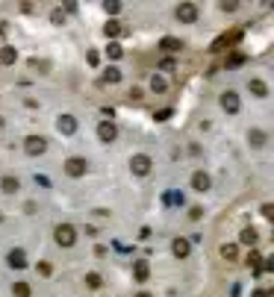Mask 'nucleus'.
I'll list each match as a JSON object with an SVG mask.
<instances>
[{"mask_svg": "<svg viewBox=\"0 0 274 297\" xmlns=\"http://www.w3.org/2000/svg\"><path fill=\"white\" fill-rule=\"evenodd\" d=\"M53 236H56V244H59V247H71V244L77 242V230H74L71 224H59Z\"/></svg>", "mask_w": 274, "mask_h": 297, "instance_id": "f257e3e1", "label": "nucleus"}, {"mask_svg": "<svg viewBox=\"0 0 274 297\" xmlns=\"http://www.w3.org/2000/svg\"><path fill=\"white\" fill-rule=\"evenodd\" d=\"M24 150H27V156H41V153L47 150V141H44L41 135H30V138L24 141Z\"/></svg>", "mask_w": 274, "mask_h": 297, "instance_id": "f03ea898", "label": "nucleus"}, {"mask_svg": "<svg viewBox=\"0 0 274 297\" xmlns=\"http://www.w3.org/2000/svg\"><path fill=\"white\" fill-rule=\"evenodd\" d=\"M151 165H153V162H151V156H145V153H136V156L130 159V168H133L136 177H145V174L151 171Z\"/></svg>", "mask_w": 274, "mask_h": 297, "instance_id": "7ed1b4c3", "label": "nucleus"}, {"mask_svg": "<svg viewBox=\"0 0 274 297\" xmlns=\"http://www.w3.org/2000/svg\"><path fill=\"white\" fill-rule=\"evenodd\" d=\"M86 171H89V162L80 159V156H71V159L65 162V174H68V177H83Z\"/></svg>", "mask_w": 274, "mask_h": 297, "instance_id": "20e7f679", "label": "nucleus"}, {"mask_svg": "<svg viewBox=\"0 0 274 297\" xmlns=\"http://www.w3.org/2000/svg\"><path fill=\"white\" fill-rule=\"evenodd\" d=\"M177 21L195 24V21H198V6H195V3H180V6H177Z\"/></svg>", "mask_w": 274, "mask_h": 297, "instance_id": "39448f33", "label": "nucleus"}, {"mask_svg": "<svg viewBox=\"0 0 274 297\" xmlns=\"http://www.w3.org/2000/svg\"><path fill=\"white\" fill-rule=\"evenodd\" d=\"M56 130H59L62 135H74V133H77V118H74V115H59Z\"/></svg>", "mask_w": 274, "mask_h": 297, "instance_id": "423d86ee", "label": "nucleus"}, {"mask_svg": "<svg viewBox=\"0 0 274 297\" xmlns=\"http://www.w3.org/2000/svg\"><path fill=\"white\" fill-rule=\"evenodd\" d=\"M221 109L230 112V115H236V112H239V94H236V91H224V94H221Z\"/></svg>", "mask_w": 274, "mask_h": 297, "instance_id": "0eeeda50", "label": "nucleus"}, {"mask_svg": "<svg viewBox=\"0 0 274 297\" xmlns=\"http://www.w3.org/2000/svg\"><path fill=\"white\" fill-rule=\"evenodd\" d=\"M189 250H192V242H189V239H183V236H180V239H174V242H171V253H174L177 259H186V256H189Z\"/></svg>", "mask_w": 274, "mask_h": 297, "instance_id": "6e6552de", "label": "nucleus"}, {"mask_svg": "<svg viewBox=\"0 0 274 297\" xmlns=\"http://www.w3.org/2000/svg\"><path fill=\"white\" fill-rule=\"evenodd\" d=\"M115 135H118V130H115V124H112V121H103V124L97 127V138H100V141H106V144H109V141H115Z\"/></svg>", "mask_w": 274, "mask_h": 297, "instance_id": "1a4fd4ad", "label": "nucleus"}, {"mask_svg": "<svg viewBox=\"0 0 274 297\" xmlns=\"http://www.w3.org/2000/svg\"><path fill=\"white\" fill-rule=\"evenodd\" d=\"M192 189H195V191H201V194H204V191H210V174L195 171V174H192Z\"/></svg>", "mask_w": 274, "mask_h": 297, "instance_id": "9d476101", "label": "nucleus"}, {"mask_svg": "<svg viewBox=\"0 0 274 297\" xmlns=\"http://www.w3.org/2000/svg\"><path fill=\"white\" fill-rule=\"evenodd\" d=\"M260 242V233L254 230V227H245L242 233H239V244H245V247H251L254 250V244Z\"/></svg>", "mask_w": 274, "mask_h": 297, "instance_id": "9b49d317", "label": "nucleus"}, {"mask_svg": "<svg viewBox=\"0 0 274 297\" xmlns=\"http://www.w3.org/2000/svg\"><path fill=\"white\" fill-rule=\"evenodd\" d=\"M148 271H151V268H148V259H136L133 274H136V280H139V283H145V280H148Z\"/></svg>", "mask_w": 274, "mask_h": 297, "instance_id": "f8f14e48", "label": "nucleus"}, {"mask_svg": "<svg viewBox=\"0 0 274 297\" xmlns=\"http://www.w3.org/2000/svg\"><path fill=\"white\" fill-rule=\"evenodd\" d=\"M263 259H266V256H260L257 250H251V253H248V265L254 268V274H257V277L263 274Z\"/></svg>", "mask_w": 274, "mask_h": 297, "instance_id": "ddd939ff", "label": "nucleus"}, {"mask_svg": "<svg viewBox=\"0 0 274 297\" xmlns=\"http://www.w3.org/2000/svg\"><path fill=\"white\" fill-rule=\"evenodd\" d=\"M0 62L3 65H15L18 62V50L15 47H0Z\"/></svg>", "mask_w": 274, "mask_h": 297, "instance_id": "4468645a", "label": "nucleus"}, {"mask_svg": "<svg viewBox=\"0 0 274 297\" xmlns=\"http://www.w3.org/2000/svg\"><path fill=\"white\" fill-rule=\"evenodd\" d=\"M159 47H162V50H168V53H174V50H180V47H183V41H180V38H171V35H165V38L159 41Z\"/></svg>", "mask_w": 274, "mask_h": 297, "instance_id": "2eb2a0df", "label": "nucleus"}, {"mask_svg": "<svg viewBox=\"0 0 274 297\" xmlns=\"http://www.w3.org/2000/svg\"><path fill=\"white\" fill-rule=\"evenodd\" d=\"M248 88H251V91H254L257 97H266V94H269V85H266L263 80H257V77H254L251 82H248Z\"/></svg>", "mask_w": 274, "mask_h": 297, "instance_id": "dca6fc26", "label": "nucleus"}, {"mask_svg": "<svg viewBox=\"0 0 274 297\" xmlns=\"http://www.w3.org/2000/svg\"><path fill=\"white\" fill-rule=\"evenodd\" d=\"M0 189H3L6 194H15V191L21 189V183H18L15 177H3V180H0Z\"/></svg>", "mask_w": 274, "mask_h": 297, "instance_id": "f3484780", "label": "nucleus"}, {"mask_svg": "<svg viewBox=\"0 0 274 297\" xmlns=\"http://www.w3.org/2000/svg\"><path fill=\"white\" fill-rule=\"evenodd\" d=\"M221 259L236 262V259H239V247H236V244H221Z\"/></svg>", "mask_w": 274, "mask_h": 297, "instance_id": "a211bd4d", "label": "nucleus"}, {"mask_svg": "<svg viewBox=\"0 0 274 297\" xmlns=\"http://www.w3.org/2000/svg\"><path fill=\"white\" fill-rule=\"evenodd\" d=\"M9 265H12V268H24V265H27L24 250H9Z\"/></svg>", "mask_w": 274, "mask_h": 297, "instance_id": "6ab92c4d", "label": "nucleus"}, {"mask_svg": "<svg viewBox=\"0 0 274 297\" xmlns=\"http://www.w3.org/2000/svg\"><path fill=\"white\" fill-rule=\"evenodd\" d=\"M151 88H153V91H156V94H162V91H165V88H168V82H165V80H162V77H159V74H153V77H151Z\"/></svg>", "mask_w": 274, "mask_h": 297, "instance_id": "aec40b11", "label": "nucleus"}, {"mask_svg": "<svg viewBox=\"0 0 274 297\" xmlns=\"http://www.w3.org/2000/svg\"><path fill=\"white\" fill-rule=\"evenodd\" d=\"M248 138H251V144H254V147H263V144H266V133H263V130H251V133H248Z\"/></svg>", "mask_w": 274, "mask_h": 297, "instance_id": "412c9836", "label": "nucleus"}, {"mask_svg": "<svg viewBox=\"0 0 274 297\" xmlns=\"http://www.w3.org/2000/svg\"><path fill=\"white\" fill-rule=\"evenodd\" d=\"M106 53H109V59H121V56H124V47H121L118 41H109V47H106Z\"/></svg>", "mask_w": 274, "mask_h": 297, "instance_id": "4be33fe9", "label": "nucleus"}, {"mask_svg": "<svg viewBox=\"0 0 274 297\" xmlns=\"http://www.w3.org/2000/svg\"><path fill=\"white\" fill-rule=\"evenodd\" d=\"M103 32H106L109 38H115V35H121V24H118V21H109V24L103 27Z\"/></svg>", "mask_w": 274, "mask_h": 297, "instance_id": "5701e85b", "label": "nucleus"}, {"mask_svg": "<svg viewBox=\"0 0 274 297\" xmlns=\"http://www.w3.org/2000/svg\"><path fill=\"white\" fill-rule=\"evenodd\" d=\"M118 80H121V71H118V68H109V71L103 74V82H109V85H115Z\"/></svg>", "mask_w": 274, "mask_h": 297, "instance_id": "b1692460", "label": "nucleus"}, {"mask_svg": "<svg viewBox=\"0 0 274 297\" xmlns=\"http://www.w3.org/2000/svg\"><path fill=\"white\" fill-rule=\"evenodd\" d=\"M12 292H15V297H30V283H24V280H21V283H15V289H12Z\"/></svg>", "mask_w": 274, "mask_h": 297, "instance_id": "393cba45", "label": "nucleus"}, {"mask_svg": "<svg viewBox=\"0 0 274 297\" xmlns=\"http://www.w3.org/2000/svg\"><path fill=\"white\" fill-rule=\"evenodd\" d=\"M86 286H89V289H100V286H103L100 274H86Z\"/></svg>", "mask_w": 274, "mask_h": 297, "instance_id": "a878e982", "label": "nucleus"}, {"mask_svg": "<svg viewBox=\"0 0 274 297\" xmlns=\"http://www.w3.org/2000/svg\"><path fill=\"white\" fill-rule=\"evenodd\" d=\"M103 9H106V15H118L121 12V3H103Z\"/></svg>", "mask_w": 274, "mask_h": 297, "instance_id": "bb28decb", "label": "nucleus"}, {"mask_svg": "<svg viewBox=\"0 0 274 297\" xmlns=\"http://www.w3.org/2000/svg\"><path fill=\"white\" fill-rule=\"evenodd\" d=\"M50 21H53V24H62V21H65V12H62V9H53V12H50Z\"/></svg>", "mask_w": 274, "mask_h": 297, "instance_id": "cd10ccee", "label": "nucleus"}, {"mask_svg": "<svg viewBox=\"0 0 274 297\" xmlns=\"http://www.w3.org/2000/svg\"><path fill=\"white\" fill-rule=\"evenodd\" d=\"M263 218H266V221H272V218H274V206H272V203L263 206Z\"/></svg>", "mask_w": 274, "mask_h": 297, "instance_id": "c85d7f7f", "label": "nucleus"}, {"mask_svg": "<svg viewBox=\"0 0 274 297\" xmlns=\"http://www.w3.org/2000/svg\"><path fill=\"white\" fill-rule=\"evenodd\" d=\"M86 59H89V65H91V68H94V65L100 62V56H97V50H89V56H86Z\"/></svg>", "mask_w": 274, "mask_h": 297, "instance_id": "c756f323", "label": "nucleus"}, {"mask_svg": "<svg viewBox=\"0 0 274 297\" xmlns=\"http://www.w3.org/2000/svg\"><path fill=\"white\" fill-rule=\"evenodd\" d=\"M153 118H156V121H168V118H171V109H159Z\"/></svg>", "mask_w": 274, "mask_h": 297, "instance_id": "7c9ffc66", "label": "nucleus"}, {"mask_svg": "<svg viewBox=\"0 0 274 297\" xmlns=\"http://www.w3.org/2000/svg\"><path fill=\"white\" fill-rule=\"evenodd\" d=\"M201 215H204V209H201V206H192V209H189V218H192V221H198Z\"/></svg>", "mask_w": 274, "mask_h": 297, "instance_id": "2f4dec72", "label": "nucleus"}, {"mask_svg": "<svg viewBox=\"0 0 274 297\" xmlns=\"http://www.w3.org/2000/svg\"><path fill=\"white\" fill-rule=\"evenodd\" d=\"M50 271H53V268H50L47 262H38V274H41V277H50Z\"/></svg>", "mask_w": 274, "mask_h": 297, "instance_id": "473e14b6", "label": "nucleus"}, {"mask_svg": "<svg viewBox=\"0 0 274 297\" xmlns=\"http://www.w3.org/2000/svg\"><path fill=\"white\" fill-rule=\"evenodd\" d=\"M251 297H266V292H263V289H257V292H254Z\"/></svg>", "mask_w": 274, "mask_h": 297, "instance_id": "72a5a7b5", "label": "nucleus"}, {"mask_svg": "<svg viewBox=\"0 0 274 297\" xmlns=\"http://www.w3.org/2000/svg\"><path fill=\"white\" fill-rule=\"evenodd\" d=\"M136 297H153V295H148V292H139V295H136Z\"/></svg>", "mask_w": 274, "mask_h": 297, "instance_id": "f704fd0d", "label": "nucleus"}]
</instances>
